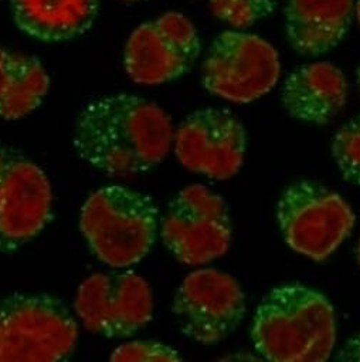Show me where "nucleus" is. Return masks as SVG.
<instances>
[{
  "instance_id": "9b49d317",
  "label": "nucleus",
  "mask_w": 360,
  "mask_h": 362,
  "mask_svg": "<svg viewBox=\"0 0 360 362\" xmlns=\"http://www.w3.org/2000/svg\"><path fill=\"white\" fill-rule=\"evenodd\" d=\"M52 205L44 170L15 149L0 146V253L33 240L50 222Z\"/></svg>"
},
{
  "instance_id": "20e7f679",
  "label": "nucleus",
  "mask_w": 360,
  "mask_h": 362,
  "mask_svg": "<svg viewBox=\"0 0 360 362\" xmlns=\"http://www.w3.org/2000/svg\"><path fill=\"white\" fill-rule=\"evenodd\" d=\"M77 341V321L61 300L29 293L0 298V362L67 361Z\"/></svg>"
},
{
  "instance_id": "f8f14e48",
  "label": "nucleus",
  "mask_w": 360,
  "mask_h": 362,
  "mask_svg": "<svg viewBox=\"0 0 360 362\" xmlns=\"http://www.w3.org/2000/svg\"><path fill=\"white\" fill-rule=\"evenodd\" d=\"M173 149L177 160L195 173L224 180L243 166L247 132L226 110H198L174 131Z\"/></svg>"
},
{
  "instance_id": "0eeeda50",
  "label": "nucleus",
  "mask_w": 360,
  "mask_h": 362,
  "mask_svg": "<svg viewBox=\"0 0 360 362\" xmlns=\"http://www.w3.org/2000/svg\"><path fill=\"white\" fill-rule=\"evenodd\" d=\"M160 238L170 255L188 266L222 257L232 243L227 204L203 185L182 189L160 221Z\"/></svg>"
},
{
  "instance_id": "412c9836",
  "label": "nucleus",
  "mask_w": 360,
  "mask_h": 362,
  "mask_svg": "<svg viewBox=\"0 0 360 362\" xmlns=\"http://www.w3.org/2000/svg\"><path fill=\"white\" fill-rule=\"evenodd\" d=\"M354 16L360 25V0H354Z\"/></svg>"
},
{
  "instance_id": "7ed1b4c3",
  "label": "nucleus",
  "mask_w": 360,
  "mask_h": 362,
  "mask_svg": "<svg viewBox=\"0 0 360 362\" xmlns=\"http://www.w3.org/2000/svg\"><path fill=\"white\" fill-rule=\"evenodd\" d=\"M159 211L145 194L122 185L95 191L83 205L81 233L92 255L112 269L148 256L156 240Z\"/></svg>"
},
{
  "instance_id": "ddd939ff",
  "label": "nucleus",
  "mask_w": 360,
  "mask_h": 362,
  "mask_svg": "<svg viewBox=\"0 0 360 362\" xmlns=\"http://www.w3.org/2000/svg\"><path fill=\"white\" fill-rule=\"evenodd\" d=\"M281 100L292 118L323 125L344 107L347 80L340 69L328 62L302 64L285 78Z\"/></svg>"
},
{
  "instance_id": "f03ea898",
  "label": "nucleus",
  "mask_w": 360,
  "mask_h": 362,
  "mask_svg": "<svg viewBox=\"0 0 360 362\" xmlns=\"http://www.w3.org/2000/svg\"><path fill=\"white\" fill-rule=\"evenodd\" d=\"M257 352L272 362H325L336 344V317L329 300L301 283L272 288L251 324Z\"/></svg>"
},
{
  "instance_id": "2eb2a0df",
  "label": "nucleus",
  "mask_w": 360,
  "mask_h": 362,
  "mask_svg": "<svg viewBox=\"0 0 360 362\" xmlns=\"http://www.w3.org/2000/svg\"><path fill=\"white\" fill-rule=\"evenodd\" d=\"M98 11L100 0H12L19 30L44 43L67 42L84 35Z\"/></svg>"
},
{
  "instance_id": "f257e3e1",
  "label": "nucleus",
  "mask_w": 360,
  "mask_h": 362,
  "mask_svg": "<svg viewBox=\"0 0 360 362\" xmlns=\"http://www.w3.org/2000/svg\"><path fill=\"white\" fill-rule=\"evenodd\" d=\"M174 138L170 117L156 104L131 94L90 103L78 115V156L109 177H131L157 166Z\"/></svg>"
},
{
  "instance_id": "1a4fd4ad",
  "label": "nucleus",
  "mask_w": 360,
  "mask_h": 362,
  "mask_svg": "<svg viewBox=\"0 0 360 362\" xmlns=\"http://www.w3.org/2000/svg\"><path fill=\"white\" fill-rule=\"evenodd\" d=\"M172 313L185 337L213 345L226 339L246 315V296L227 273L199 269L179 286Z\"/></svg>"
},
{
  "instance_id": "39448f33",
  "label": "nucleus",
  "mask_w": 360,
  "mask_h": 362,
  "mask_svg": "<svg viewBox=\"0 0 360 362\" xmlns=\"http://www.w3.org/2000/svg\"><path fill=\"white\" fill-rule=\"evenodd\" d=\"M277 219L292 250L323 262L350 235L356 218L339 194L311 180H296L281 194Z\"/></svg>"
},
{
  "instance_id": "dca6fc26",
  "label": "nucleus",
  "mask_w": 360,
  "mask_h": 362,
  "mask_svg": "<svg viewBox=\"0 0 360 362\" xmlns=\"http://www.w3.org/2000/svg\"><path fill=\"white\" fill-rule=\"evenodd\" d=\"M49 88L50 77L36 57L0 46V118L29 115L42 105Z\"/></svg>"
},
{
  "instance_id": "a211bd4d",
  "label": "nucleus",
  "mask_w": 360,
  "mask_h": 362,
  "mask_svg": "<svg viewBox=\"0 0 360 362\" xmlns=\"http://www.w3.org/2000/svg\"><path fill=\"white\" fill-rule=\"evenodd\" d=\"M332 156L346 182L360 187V115L349 119L335 134Z\"/></svg>"
},
{
  "instance_id": "f3484780",
  "label": "nucleus",
  "mask_w": 360,
  "mask_h": 362,
  "mask_svg": "<svg viewBox=\"0 0 360 362\" xmlns=\"http://www.w3.org/2000/svg\"><path fill=\"white\" fill-rule=\"evenodd\" d=\"M212 13L233 29L243 30L268 18L278 0H208Z\"/></svg>"
},
{
  "instance_id": "6e6552de",
  "label": "nucleus",
  "mask_w": 360,
  "mask_h": 362,
  "mask_svg": "<svg viewBox=\"0 0 360 362\" xmlns=\"http://www.w3.org/2000/svg\"><path fill=\"white\" fill-rule=\"evenodd\" d=\"M200 52L202 42L193 22L179 12H166L131 33L124 66L133 83L159 86L189 73Z\"/></svg>"
},
{
  "instance_id": "6ab92c4d",
  "label": "nucleus",
  "mask_w": 360,
  "mask_h": 362,
  "mask_svg": "<svg viewBox=\"0 0 360 362\" xmlns=\"http://www.w3.org/2000/svg\"><path fill=\"white\" fill-rule=\"evenodd\" d=\"M114 362H177L182 361L176 349L157 341H131L116 346L109 356Z\"/></svg>"
},
{
  "instance_id": "9d476101",
  "label": "nucleus",
  "mask_w": 360,
  "mask_h": 362,
  "mask_svg": "<svg viewBox=\"0 0 360 362\" xmlns=\"http://www.w3.org/2000/svg\"><path fill=\"white\" fill-rule=\"evenodd\" d=\"M74 308L83 325L107 338H128L153 315V297L145 279L135 272L97 273L78 287Z\"/></svg>"
},
{
  "instance_id": "4be33fe9",
  "label": "nucleus",
  "mask_w": 360,
  "mask_h": 362,
  "mask_svg": "<svg viewBox=\"0 0 360 362\" xmlns=\"http://www.w3.org/2000/svg\"><path fill=\"white\" fill-rule=\"evenodd\" d=\"M356 259H357V263H359V267H360V238H359V242H357V246H356Z\"/></svg>"
},
{
  "instance_id": "5701e85b",
  "label": "nucleus",
  "mask_w": 360,
  "mask_h": 362,
  "mask_svg": "<svg viewBox=\"0 0 360 362\" xmlns=\"http://www.w3.org/2000/svg\"><path fill=\"white\" fill-rule=\"evenodd\" d=\"M356 83H357L359 93H360V66H359V67H357V70H356Z\"/></svg>"
},
{
  "instance_id": "4468645a",
  "label": "nucleus",
  "mask_w": 360,
  "mask_h": 362,
  "mask_svg": "<svg viewBox=\"0 0 360 362\" xmlns=\"http://www.w3.org/2000/svg\"><path fill=\"white\" fill-rule=\"evenodd\" d=\"M353 15L354 0H287V39L301 56H323L344 39Z\"/></svg>"
},
{
  "instance_id": "423d86ee",
  "label": "nucleus",
  "mask_w": 360,
  "mask_h": 362,
  "mask_svg": "<svg viewBox=\"0 0 360 362\" xmlns=\"http://www.w3.org/2000/svg\"><path fill=\"white\" fill-rule=\"evenodd\" d=\"M281 74L275 47L263 37L241 30L220 33L202 64L205 88L223 100L248 104L268 94Z\"/></svg>"
},
{
  "instance_id": "aec40b11",
  "label": "nucleus",
  "mask_w": 360,
  "mask_h": 362,
  "mask_svg": "<svg viewBox=\"0 0 360 362\" xmlns=\"http://www.w3.org/2000/svg\"><path fill=\"white\" fill-rule=\"evenodd\" d=\"M335 361L360 362V332L352 335L335 355Z\"/></svg>"
},
{
  "instance_id": "b1692460",
  "label": "nucleus",
  "mask_w": 360,
  "mask_h": 362,
  "mask_svg": "<svg viewBox=\"0 0 360 362\" xmlns=\"http://www.w3.org/2000/svg\"><path fill=\"white\" fill-rule=\"evenodd\" d=\"M122 2H142V0H122Z\"/></svg>"
}]
</instances>
